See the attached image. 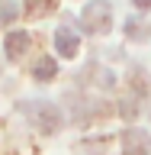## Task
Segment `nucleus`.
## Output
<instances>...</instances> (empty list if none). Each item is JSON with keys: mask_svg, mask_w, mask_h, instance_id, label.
<instances>
[{"mask_svg": "<svg viewBox=\"0 0 151 155\" xmlns=\"http://www.w3.org/2000/svg\"><path fill=\"white\" fill-rule=\"evenodd\" d=\"M125 36L132 39V42H145V39H151V29H148V23L145 19H125Z\"/></svg>", "mask_w": 151, "mask_h": 155, "instance_id": "0eeeda50", "label": "nucleus"}, {"mask_svg": "<svg viewBox=\"0 0 151 155\" xmlns=\"http://www.w3.org/2000/svg\"><path fill=\"white\" fill-rule=\"evenodd\" d=\"M132 3H135V7H138V10H145V7H151V0H132Z\"/></svg>", "mask_w": 151, "mask_h": 155, "instance_id": "9b49d317", "label": "nucleus"}, {"mask_svg": "<svg viewBox=\"0 0 151 155\" xmlns=\"http://www.w3.org/2000/svg\"><path fill=\"white\" fill-rule=\"evenodd\" d=\"M80 32H106L109 23H113V7L106 0H90L84 10H80Z\"/></svg>", "mask_w": 151, "mask_h": 155, "instance_id": "f257e3e1", "label": "nucleus"}, {"mask_svg": "<svg viewBox=\"0 0 151 155\" xmlns=\"http://www.w3.org/2000/svg\"><path fill=\"white\" fill-rule=\"evenodd\" d=\"M55 74H58V65H55L52 55H42L36 65H32V78H36V81H52Z\"/></svg>", "mask_w": 151, "mask_h": 155, "instance_id": "423d86ee", "label": "nucleus"}, {"mask_svg": "<svg viewBox=\"0 0 151 155\" xmlns=\"http://www.w3.org/2000/svg\"><path fill=\"white\" fill-rule=\"evenodd\" d=\"M122 149H125V155H151V136H148V129L129 126V129L122 133Z\"/></svg>", "mask_w": 151, "mask_h": 155, "instance_id": "7ed1b4c3", "label": "nucleus"}, {"mask_svg": "<svg viewBox=\"0 0 151 155\" xmlns=\"http://www.w3.org/2000/svg\"><path fill=\"white\" fill-rule=\"evenodd\" d=\"M119 110H122V116H135V113H138L135 100H122V107H119Z\"/></svg>", "mask_w": 151, "mask_h": 155, "instance_id": "9d476101", "label": "nucleus"}, {"mask_svg": "<svg viewBox=\"0 0 151 155\" xmlns=\"http://www.w3.org/2000/svg\"><path fill=\"white\" fill-rule=\"evenodd\" d=\"M26 48H29V32L26 29H16V32H10V36L3 39V52H7L10 58H19Z\"/></svg>", "mask_w": 151, "mask_h": 155, "instance_id": "39448f33", "label": "nucleus"}, {"mask_svg": "<svg viewBox=\"0 0 151 155\" xmlns=\"http://www.w3.org/2000/svg\"><path fill=\"white\" fill-rule=\"evenodd\" d=\"M23 113L36 123V129H45V133H55L58 126H61V113H58V107L48 104V100H32L29 107H23Z\"/></svg>", "mask_w": 151, "mask_h": 155, "instance_id": "f03ea898", "label": "nucleus"}, {"mask_svg": "<svg viewBox=\"0 0 151 155\" xmlns=\"http://www.w3.org/2000/svg\"><path fill=\"white\" fill-rule=\"evenodd\" d=\"M16 16H19V7L13 0H3V3H0V26H10Z\"/></svg>", "mask_w": 151, "mask_h": 155, "instance_id": "1a4fd4ad", "label": "nucleus"}, {"mask_svg": "<svg viewBox=\"0 0 151 155\" xmlns=\"http://www.w3.org/2000/svg\"><path fill=\"white\" fill-rule=\"evenodd\" d=\"M55 52L64 58H74L80 52V36H77V29L71 26H58L55 29Z\"/></svg>", "mask_w": 151, "mask_h": 155, "instance_id": "20e7f679", "label": "nucleus"}, {"mask_svg": "<svg viewBox=\"0 0 151 155\" xmlns=\"http://www.w3.org/2000/svg\"><path fill=\"white\" fill-rule=\"evenodd\" d=\"M58 7V0H26V7H23V13L26 16H45V13H52V10Z\"/></svg>", "mask_w": 151, "mask_h": 155, "instance_id": "6e6552de", "label": "nucleus"}]
</instances>
